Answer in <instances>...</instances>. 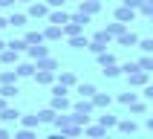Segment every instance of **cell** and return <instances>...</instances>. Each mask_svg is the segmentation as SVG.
Returning a JSON list of instances; mask_svg holds the SVG:
<instances>
[{
    "label": "cell",
    "mask_w": 153,
    "mask_h": 139,
    "mask_svg": "<svg viewBox=\"0 0 153 139\" xmlns=\"http://www.w3.org/2000/svg\"><path fill=\"white\" fill-rule=\"evenodd\" d=\"M98 125H104V128L110 130V128H116V125H119V119H116V116H110V113H104V116H98Z\"/></svg>",
    "instance_id": "cell-26"
},
{
    "label": "cell",
    "mask_w": 153,
    "mask_h": 139,
    "mask_svg": "<svg viewBox=\"0 0 153 139\" xmlns=\"http://www.w3.org/2000/svg\"><path fill=\"white\" fill-rule=\"evenodd\" d=\"M75 90H78L81 99H93V96H95V87L90 84V81H87V84H75Z\"/></svg>",
    "instance_id": "cell-16"
},
{
    "label": "cell",
    "mask_w": 153,
    "mask_h": 139,
    "mask_svg": "<svg viewBox=\"0 0 153 139\" xmlns=\"http://www.w3.org/2000/svg\"><path fill=\"white\" fill-rule=\"evenodd\" d=\"M150 20H153V17H150Z\"/></svg>",
    "instance_id": "cell-50"
},
{
    "label": "cell",
    "mask_w": 153,
    "mask_h": 139,
    "mask_svg": "<svg viewBox=\"0 0 153 139\" xmlns=\"http://www.w3.org/2000/svg\"><path fill=\"white\" fill-rule=\"evenodd\" d=\"M142 96H145V102H153V84H145V93Z\"/></svg>",
    "instance_id": "cell-39"
},
{
    "label": "cell",
    "mask_w": 153,
    "mask_h": 139,
    "mask_svg": "<svg viewBox=\"0 0 153 139\" xmlns=\"http://www.w3.org/2000/svg\"><path fill=\"white\" fill-rule=\"evenodd\" d=\"M38 70H58V61L52 58V55H46V58L38 61Z\"/></svg>",
    "instance_id": "cell-23"
},
{
    "label": "cell",
    "mask_w": 153,
    "mask_h": 139,
    "mask_svg": "<svg viewBox=\"0 0 153 139\" xmlns=\"http://www.w3.org/2000/svg\"><path fill=\"white\" fill-rule=\"evenodd\" d=\"M147 81H150V72H147V70H133V72H127V84L130 87H145Z\"/></svg>",
    "instance_id": "cell-1"
},
{
    "label": "cell",
    "mask_w": 153,
    "mask_h": 139,
    "mask_svg": "<svg viewBox=\"0 0 153 139\" xmlns=\"http://www.w3.org/2000/svg\"><path fill=\"white\" fill-rule=\"evenodd\" d=\"M46 15H49V6L46 3H38V0L29 3V17H46Z\"/></svg>",
    "instance_id": "cell-4"
},
{
    "label": "cell",
    "mask_w": 153,
    "mask_h": 139,
    "mask_svg": "<svg viewBox=\"0 0 153 139\" xmlns=\"http://www.w3.org/2000/svg\"><path fill=\"white\" fill-rule=\"evenodd\" d=\"M49 55V46H43V43H32L29 46V58L32 61H41V58H46Z\"/></svg>",
    "instance_id": "cell-8"
},
{
    "label": "cell",
    "mask_w": 153,
    "mask_h": 139,
    "mask_svg": "<svg viewBox=\"0 0 153 139\" xmlns=\"http://www.w3.org/2000/svg\"><path fill=\"white\" fill-rule=\"evenodd\" d=\"M3 136H6V130H3V128H0V139H3Z\"/></svg>",
    "instance_id": "cell-46"
},
{
    "label": "cell",
    "mask_w": 153,
    "mask_h": 139,
    "mask_svg": "<svg viewBox=\"0 0 153 139\" xmlns=\"http://www.w3.org/2000/svg\"><path fill=\"white\" fill-rule=\"evenodd\" d=\"M49 107H55L58 113L72 110V104H69V96H52V104H49Z\"/></svg>",
    "instance_id": "cell-7"
},
{
    "label": "cell",
    "mask_w": 153,
    "mask_h": 139,
    "mask_svg": "<svg viewBox=\"0 0 153 139\" xmlns=\"http://www.w3.org/2000/svg\"><path fill=\"white\" fill-rule=\"evenodd\" d=\"M119 43H121V46H133V43H139V35L130 32V29H124V32L119 35Z\"/></svg>",
    "instance_id": "cell-10"
},
{
    "label": "cell",
    "mask_w": 153,
    "mask_h": 139,
    "mask_svg": "<svg viewBox=\"0 0 153 139\" xmlns=\"http://www.w3.org/2000/svg\"><path fill=\"white\" fill-rule=\"evenodd\" d=\"M130 110L136 113V116H142V113H145V110H147V102H139V99H136V102L130 104Z\"/></svg>",
    "instance_id": "cell-32"
},
{
    "label": "cell",
    "mask_w": 153,
    "mask_h": 139,
    "mask_svg": "<svg viewBox=\"0 0 153 139\" xmlns=\"http://www.w3.org/2000/svg\"><path fill=\"white\" fill-rule=\"evenodd\" d=\"M116 128H119L121 133H136V128H139V125H136L133 119H121L119 125H116Z\"/></svg>",
    "instance_id": "cell-19"
},
{
    "label": "cell",
    "mask_w": 153,
    "mask_h": 139,
    "mask_svg": "<svg viewBox=\"0 0 153 139\" xmlns=\"http://www.w3.org/2000/svg\"><path fill=\"white\" fill-rule=\"evenodd\" d=\"M26 43L32 46V43H46V35L43 32H26Z\"/></svg>",
    "instance_id": "cell-22"
},
{
    "label": "cell",
    "mask_w": 153,
    "mask_h": 139,
    "mask_svg": "<svg viewBox=\"0 0 153 139\" xmlns=\"http://www.w3.org/2000/svg\"><path fill=\"white\" fill-rule=\"evenodd\" d=\"M64 3H67V0H46L49 9H64Z\"/></svg>",
    "instance_id": "cell-40"
},
{
    "label": "cell",
    "mask_w": 153,
    "mask_h": 139,
    "mask_svg": "<svg viewBox=\"0 0 153 139\" xmlns=\"http://www.w3.org/2000/svg\"><path fill=\"white\" fill-rule=\"evenodd\" d=\"M121 72H124V70H121L119 64H107V67H104V75H107V78H119Z\"/></svg>",
    "instance_id": "cell-27"
},
{
    "label": "cell",
    "mask_w": 153,
    "mask_h": 139,
    "mask_svg": "<svg viewBox=\"0 0 153 139\" xmlns=\"http://www.w3.org/2000/svg\"><path fill=\"white\" fill-rule=\"evenodd\" d=\"M12 49H17V52H23V49H29V43H26V38H17V41H12L9 43Z\"/></svg>",
    "instance_id": "cell-33"
},
{
    "label": "cell",
    "mask_w": 153,
    "mask_h": 139,
    "mask_svg": "<svg viewBox=\"0 0 153 139\" xmlns=\"http://www.w3.org/2000/svg\"><path fill=\"white\" fill-rule=\"evenodd\" d=\"M93 104H95V107H110V104H113V96L110 93H95L93 96Z\"/></svg>",
    "instance_id": "cell-14"
},
{
    "label": "cell",
    "mask_w": 153,
    "mask_h": 139,
    "mask_svg": "<svg viewBox=\"0 0 153 139\" xmlns=\"http://www.w3.org/2000/svg\"><path fill=\"white\" fill-rule=\"evenodd\" d=\"M81 32H84V26L75 23V20H67V23H64V35H67V38H72V35H81Z\"/></svg>",
    "instance_id": "cell-13"
},
{
    "label": "cell",
    "mask_w": 153,
    "mask_h": 139,
    "mask_svg": "<svg viewBox=\"0 0 153 139\" xmlns=\"http://www.w3.org/2000/svg\"><path fill=\"white\" fill-rule=\"evenodd\" d=\"M81 9H84L87 15H95L101 9V0H81Z\"/></svg>",
    "instance_id": "cell-17"
},
{
    "label": "cell",
    "mask_w": 153,
    "mask_h": 139,
    "mask_svg": "<svg viewBox=\"0 0 153 139\" xmlns=\"http://www.w3.org/2000/svg\"><path fill=\"white\" fill-rule=\"evenodd\" d=\"M139 67L147 70V72H153V52H145V55L139 58Z\"/></svg>",
    "instance_id": "cell-24"
},
{
    "label": "cell",
    "mask_w": 153,
    "mask_h": 139,
    "mask_svg": "<svg viewBox=\"0 0 153 139\" xmlns=\"http://www.w3.org/2000/svg\"><path fill=\"white\" fill-rule=\"evenodd\" d=\"M17 136H20V139H32L35 133H32V128H23V130H17Z\"/></svg>",
    "instance_id": "cell-41"
},
{
    "label": "cell",
    "mask_w": 153,
    "mask_h": 139,
    "mask_svg": "<svg viewBox=\"0 0 153 139\" xmlns=\"http://www.w3.org/2000/svg\"><path fill=\"white\" fill-rule=\"evenodd\" d=\"M20 119V113H17V107H3V110H0V122H17Z\"/></svg>",
    "instance_id": "cell-9"
},
{
    "label": "cell",
    "mask_w": 153,
    "mask_h": 139,
    "mask_svg": "<svg viewBox=\"0 0 153 139\" xmlns=\"http://www.w3.org/2000/svg\"><path fill=\"white\" fill-rule=\"evenodd\" d=\"M95 61H98L101 67H107V64H116V58H113V55H110L107 49H104V52H98V55H95Z\"/></svg>",
    "instance_id": "cell-29"
},
{
    "label": "cell",
    "mask_w": 153,
    "mask_h": 139,
    "mask_svg": "<svg viewBox=\"0 0 153 139\" xmlns=\"http://www.w3.org/2000/svg\"><path fill=\"white\" fill-rule=\"evenodd\" d=\"M35 81L38 84H55V70H35Z\"/></svg>",
    "instance_id": "cell-6"
},
{
    "label": "cell",
    "mask_w": 153,
    "mask_h": 139,
    "mask_svg": "<svg viewBox=\"0 0 153 139\" xmlns=\"http://www.w3.org/2000/svg\"><path fill=\"white\" fill-rule=\"evenodd\" d=\"M26 17L29 15H23V12H12V15H9V23L12 26H26Z\"/></svg>",
    "instance_id": "cell-21"
},
{
    "label": "cell",
    "mask_w": 153,
    "mask_h": 139,
    "mask_svg": "<svg viewBox=\"0 0 153 139\" xmlns=\"http://www.w3.org/2000/svg\"><path fill=\"white\" fill-rule=\"evenodd\" d=\"M104 130H107L104 125H93V128H87V133H90V136H101Z\"/></svg>",
    "instance_id": "cell-37"
},
{
    "label": "cell",
    "mask_w": 153,
    "mask_h": 139,
    "mask_svg": "<svg viewBox=\"0 0 153 139\" xmlns=\"http://www.w3.org/2000/svg\"><path fill=\"white\" fill-rule=\"evenodd\" d=\"M35 70H38V64H29V61H23V64H17V67H15V72H17V78H32V75H35Z\"/></svg>",
    "instance_id": "cell-5"
},
{
    "label": "cell",
    "mask_w": 153,
    "mask_h": 139,
    "mask_svg": "<svg viewBox=\"0 0 153 139\" xmlns=\"http://www.w3.org/2000/svg\"><path fill=\"white\" fill-rule=\"evenodd\" d=\"M17 0H0V9H9V6H15Z\"/></svg>",
    "instance_id": "cell-43"
},
{
    "label": "cell",
    "mask_w": 153,
    "mask_h": 139,
    "mask_svg": "<svg viewBox=\"0 0 153 139\" xmlns=\"http://www.w3.org/2000/svg\"><path fill=\"white\" fill-rule=\"evenodd\" d=\"M139 46H142V52H153V38H142Z\"/></svg>",
    "instance_id": "cell-36"
},
{
    "label": "cell",
    "mask_w": 153,
    "mask_h": 139,
    "mask_svg": "<svg viewBox=\"0 0 153 139\" xmlns=\"http://www.w3.org/2000/svg\"><path fill=\"white\" fill-rule=\"evenodd\" d=\"M136 96H139V93L127 90V93H121V96H119V102H121V104H133V102H136Z\"/></svg>",
    "instance_id": "cell-31"
},
{
    "label": "cell",
    "mask_w": 153,
    "mask_h": 139,
    "mask_svg": "<svg viewBox=\"0 0 153 139\" xmlns=\"http://www.w3.org/2000/svg\"><path fill=\"white\" fill-rule=\"evenodd\" d=\"M139 12H142V15H147V17H153V0L142 3V6H139Z\"/></svg>",
    "instance_id": "cell-35"
},
{
    "label": "cell",
    "mask_w": 153,
    "mask_h": 139,
    "mask_svg": "<svg viewBox=\"0 0 153 139\" xmlns=\"http://www.w3.org/2000/svg\"><path fill=\"white\" fill-rule=\"evenodd\" d=\"M121 70H124V75H127V72H133V70H139V61H127V64H124Z\"/></svg>",
    "instance_id": "cell-38"
},
{
    "label": "cell",
    "mask_w": 153,
    "mask_h": 139,
    "mask_svg": "<svg viewBox=\"0 0 153 139\" xmlns=\"http://www.w3.org/2000/svg\"><path fill=\"white\" fill-rule=\"evenodd\" d=\"M3 49H6V43H3V41H0V52H3Z\"/></svg>",
    "instance_id": "cell-47"
},
{
    "label": "cell",
    "mask_w": 153,
    "mask_h": 139,
    "mask_svg": "<svg viewBox=\"0 0 153 139\" xmlns=\"http://www.w3.org/2000/svg\"><path fill=\"white\" fill-rule=\"evenodd\" d=\"M46 20L49 23H55V26H64L69 20V15L64 12V9H49V15H46Z\"/></svg>",
    "instance_id": "cell-3"
},
{
    "label": "cell",
    "mask_w": 153,
    "mask_h": 139,
    "mask_svg": "<svg viewBox=\"0 0 153 139\" xmlns=\"http://www.w3.org/2000/svg\"><path fill=\"white\" fill-rule=\"evenodd\" d=\"M0 67H3V61H0Z\"/></svg>",
    "instance_id": "cell-49"
},
{
    "label": "cell",
    "mask_w": 153,
    "mask_h": 139,
    "mask_svg": "<svg viewBox=\"0 0 153 139\" xmlns=\"http://www.w3.org/2000/svg\"><path fill=\"white\" fill-rule=\"evenodd\" d=\"M87 43H90V38H87L84 32H81V35H72V38H69V46H72V49H87Z\"/></svg>",
    "instance_id": "cell-11"
},
{
    "label": "cell",
    "mask_w": 153,
    "mask_h": 139,
    "mask_svg": "<svg viewBox=\"0 0 153 139\" xmlns=\"http://www.w3.org/2000/svg\"><path fill=\"white\" fill-rule=\"evenodd\" d=\"M124 29H127V23H121V20H116V23H110V26H107V32H110L113 38H119Z\"/></svg>",
    "instance_id": "cell-28"
},
{
    "label": "cell",
    "mask_w": 153,
    "mask_h": 139,
    "mask_svg": "<svg viewBox=\"0 0 153 139\" xmlns=\"http://www.w3.org/2000/svg\"><path fill=\"white\" fill-rule=\"evenodd\" d=\"M6 104H9V99H6V96H3V93H0V110H3Z\"/></svg>",
    "instance_id": "cell-44"
},
{
    "label": "cell",
    "mask_w": 153,
    "mask_h": 139,
    "mask_svg": "<svg viewBox=\"0 0 153 139\" xmlns=\"http://www.w3.org/2000/svg\"><path fill=\"white\" fill-rule=\"evenodd\" d=\"M121 3L130 6V9H136V12H139V6H142V0H121Z\"/></svg>",
    "instance_id": "cell-42"
},
{
    "label": "cell",
    "mask_w": 153,
    "mask_h": 139,
    "mask_svg": "<svg viewBox=\"0 0 153 139\" xmlns=\"http://www.w3.org/2000/svg\"><path fill=\"white\" fill-rule=\"evenodd\" d=\"M17 3H32V0H17Z\"/></svg>",
    "instance_id": "cell-48"
},
{
    "label": "cell",
    "mask_w": 153,
    "mask_h": 139,
    "mask_svg": "<svg viewBox=\"0 0 153 139\" xmlns=\"http://www.w3.org/2000/svg\"><path fill=\"white\" fill-rule=\"evenodd\" d=\"M136 9H130V6H124V3H121L119 9H116V20H121V23H133V20H136Z\"/></svg>",
    "instance_id": "cell-2"
},
{
    "label": "cell",
    "mask_w": 153,
    "mask_h": 139,
    "mask_svg": "<svg viewBox=\"0 0 153 139\" xmlns=\"http://www.w3.org/2000/svg\"><path fill=\"white\" fill-rule=\"evenodd\" d=\"M147 130H153V116H150V119H147Z\"/></svg>",
    "instance_id": "cell-45"
},
{
    "label": "cell",
    "mask_w": 153,
    "mask_h": 139,
    "mask_svg": "<svg viewBox=\"0 0 153 139\" xmlns=\"http://www.w3.org/2000/svg\"><path fill=\"white\" fill-rule=\"evenodd\" d=\"M38 116H41V125H49V122H55V116H58V110H55V107H46V110H41Z\"/></svg>",
    "instance_id": "cell-20"
},
{
    "label": "cell",
    "mask_w": 153,
    "mask_h": 139,
    "mask_svg": "<svg viewBox=\"0 0 153 139\" xmlns=\"http://www.w3.org/2000/svg\"><path fill=\"white\" fill-rule=\"evenodd\" d=\"M23 125L26 128H38L41 125V116H23Z\"/></svg>",
    "instance_id": "cell-34"
},
{
    "label": "cell",
    "mask_w": 153,
    "mask_h": 139,
    "mask_svg": "<svg viewBox=\"0 0 153 139\" xmlns=\"http://www.w3.org/2000/svg\"><path fill=\"white\" fill-rule=\"evenodd\" d=\"M58 81H61V84H67V87H75V84H78V81H75V72H72V70H64V72L58 75Z\"/></svg>",
    "instance_id": "cell-18"
},
{
    "label": "cell",
    "mask_w": 153,
    "mask_h": 139,
    "mask_svg": "<svg viewBox=\"0 0 153 139\" xmlns=\"http://www.w3.org/2000/svg\"><path fill=\"white\" fill-rule=\"evenodd\" d=\"M43 35H46V41H58L61 35H64V26H55V23H49L46 29H43Z\"/></svg>",
    "instance_id": "cell-12"
},
{
    "label": "cell",
    "mask_w": 153,
    "mask_h": 139,
    "mask_svg": "<svg viewBox=\"0 0 153 139\" xmlns=\"http://www.w3.org/2000/svg\"><path fill=\"white\" fill-rule=\"evenodd\" d=\"M17 81V72H12V70H0V84H15Z\"/></svg>",
    "instance_id": "cell-25"
},
{
    "label": "cell",
    "mask_w": 153,
    "mask_h": 139,
    "mask_svg": "<svg viewBox=\"0 0 153 139\" xmlns=\"http://www.w3.org/2000/svg\"><path fill=\"white\" fill-rule=\"evenodd\" d=\"M0 93L6 96V99H15V96H17V87L15 84H0Z\"/></svg>",
    "instance_id": "cell-30"
},
{
    "label": "cell",
    "mask_w": 153,
    "mask_h": 139,
    "mask_svg": "<svg viewBox=\"0 0 153 139\" xmlns=\"http://www.w3.org/2000/svg\"><path fill=\"white\" fill-rule=\"evenodd\" d=\"M17 55H20V52L9 46V49H3V52H0V61H3V64H17Z\"/></svg>",
    "instance_id": "cell-15"
}]
</instances>
